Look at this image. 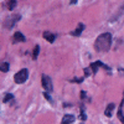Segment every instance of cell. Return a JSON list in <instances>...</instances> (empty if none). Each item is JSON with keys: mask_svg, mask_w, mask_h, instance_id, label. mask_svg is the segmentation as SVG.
<instances>
[{"mask_svg": "<svg viewBox=\"0 0 124 124\" xmlns=\"http://www.w3.org/2000/svg\"><path fill=\"white\" fill-rule=\"evenodd\" d=\"M114 108H116L114 103H109V104L107 106V108H106V110H104V114H106L108 118L112 117V113H113V110H114Z\"/></svg>", "mask_w": 124, "mask_h": 124, "instance_id": "52a82bcc", "label": "cell"}, {"mask_svg": "<svg viewBox=\"0 0 124 124\" xmlns=\"http://www.w3.org/2000/svg\"><path fill=\"white\" fill-rule=\"evenodd\" d=\"M81 119L82 120H86L87 119V117H86V113H85V107H81Z\"/></svg>", "mask_w": 124, "mask_h": 124, "instance_id": "2e32d148", "label": "cell"}, {"mask_svg": "<svg viewBox=\"0 0 124 124\" xmlns=\"http://www.w3.org/2000/svg\"><path fill=\"white\" fill-rule=\"evenodd\" d=\"M99 67H104L107 71H110V67H108L107 65H104V63H103V62H101V61H97V62H94V63H92V65H91L92 73H93V75H96Z\"/></svg>", "mask_w": 124, "mask_h": 124, "instance_id": "5b68a950", "label": "cell"}, {"mask_svg": "<svg viewBox=\"0 0 124 124\" xmlns=\"http://www.w3.org/2000/svg\"><path fill=\"white\" fill-rule=\"evenodd\" d=\"M14 97H13V94H10V93H6V94H5V97L3 98V102L4 103H6V102H9L10 99H13Z\"/></svg>", "mask_w": 124, "mask_h": 124, "instance_id": "9a60e30c", "label": "cell"}, {"mask_svg": "<svg viewBox=\"0 0 124 124\" xmlns=\"http://www.w3.org/2000/svg\"><path fill=\"white\" fill-rule=\"evenodd\" d=\"M25 36L21 32H15L14 34V42H24Z\"/></svg>", "mask_w": 124, "mask_h": 124, "instance_id": "9c48e42d", "label": "cell"}, {"mask_svg": "<svg viewBox=\"0 0 124 124\" xmlns=\"http://www.w3.org/2000/svg\"><path fill=\"white\" fill-rule=\"evenodd\" d=\"M123 103H124V99L122 101V103H120V107H119V109H118V113H117V116H118L119 120L122 122V124H124V116H123Z\"/></svg>", "mask_w": 124, "mask_h": 124, "instance_id": "30bf717a", "label": "cell"}, {"mask_svg": "<svg viewBox=\"0 0 124 124\" xmlns=\"http://www.w3.org/2000/svg\"><path fill=\"white\" fill-rule=\"evenodd\" d=\"M82 81H83V78H73L72 79V82H77V83H81Z\"/></svg>", "mask_w": 124, "mask_h": 124, "instance_id": "ac0fdd59", "label": "cell"}, {"mask_svg": "<svg viewBox=\"0 0 124 124\" xmlns=\"http://www.w3.org/2000/svg\"><path fill=\"white\" fill-rule=\"evenodd\" d=\"M73 120H75V116H72V114H66V116H63V118H62L61 124H71Z\"/></svg>", "mask_w": 124, "mask_h": 124, "instance_id": "8992f818", "label": "cell"}, {"mask_svg": "<svg viewBox=\"0 0 124 124\" xmlns=\"http://www.w3.org/2000/svg\"><path fill=\"white\" fill-rule=\"evenodd\" d=\"M85 30V25L83 24H78V26H77V29L75 30V31H72V32H71V35L72 36H79L81 34H82V31H83Z\"/></svg>", "mask_w": 124, "mask_h": 124, "instance_id": "ba28073f", "label": "cell"}, {"mask_svg": "<svg viewBox=\"0 0 124 124\" xmlns=\"http://www.w3.org/2000/svg\"><path fill=\"white\" fill-rule=\"evenodd\" d=\"M15 6H16V0H8V1H6V8L9 10L15 9Z\"/></svg>", "mask_w": 124, "mask_h": 124, "instance_id": "7c38bea8", "label": "cell"}, {"mask_svg": "<svg viewBox=\"0 0 124 124\" xmlns=\"http://www.w3.org/2000/svg\"><path fill=\"white\" fill-rule=\"evenodd\" d=\"M27 77H29V71L26 68H23V70H20L14 76V81L16 82V83L21 85V83H24V82L27 79Z\"/></svg>", "mask_w": 124, "mask_h": 124, "instance_id": "3957f363", "label": "cell"}, {"mask_svg": "<svg viewBox=\"0 0 124 124\" xmlns=\"http://www.w3.org/2000/svg\"><path fill=\"white\" fill-rule=\"evenodd\" d=\"M0 70H1V72H8L9 71V63L8 62H3L1 66H0Z\"/></svg>", "mask_w": 124, "mask_h": 124, "instance_id": "5bb4252c", "label": "cell"}, {"mask_svg": "<svg viewBox=\"0 0 124 124\" xmlns=\"http://www.w3.org/2000/svg\"><path fill=\"white\" fill-rule=\"evenodd\" d=\"M81 98H83V99L86 98V92H85V91H82V92H81Z\"/></svg>", "mask_w": 124, "mask_h": 124, "instance_id": "d6986e66", "label": "cell"}, {"mask_svg": "<svg viewBox=\"0 0 124 124\" xmlns=\"http://www.w3.org/2000/svg\"><path fill=\"white\" fill-rule=\"evenodd\" d=\"M44 37L48 41V42H51V44H52L54 42V41H55V35L54 34H51V32H48V31H45V32H44Z\"/></svg>", "mask_w": 124, "mask_h": 124, "instance_id": "8fae6325", "label": "cell"}, {"mask_svg": "<svg viewBox=\"0 0 124 124\" xmlns=\"http://www.w3.org/2000/svg\"><path fill=\"white\" fill-rule=\"evenodd\" d=\"M44 96H45V98H46L47 101H50L51 103H52V98H51V97L48 96V92H45V93H44Z\"/></svg>", "mask_w": 124, "mask_h": 124, "instance_id": "e0dca14e", "label": "cell"}, {"mask_svg": "<svg viewBox=\"0 0 124 124\" xmlns=\"http://www.w3.org/2000/svg\"><path fill=\"white\" fill-rule=\"evenodd\" d=\"M20 19H21V16H20L19 14L10 15L9 17L5 19V21H4V27H5V29H11V27H14Z\"/></svg>", "mask_w": 124, "mask_h": 124, "instance_id": "7a4b0ae2", "label": "cell"}, {"mask_svg": "<svg viewBox=\"0 0 124 124\" xmlns=\"http://www.w3.org/2000/svg\"><path fill=\"white\" fill-rule=\"evenodd\" d=\"M110 46H112V34L109 32L99 35L94 41V48L98 52H107V51H109Z\"/></svg>", "mask_w": 124, "mask_h": 124, "instance_id": "6da1fadb", "label": "cell"}, {"mask_svg": "<svg viewBox=\"0 0 124 124\" xmlns=\"http://www.w3.org/2000/svg\"><path fill=\"white\" fill-rule=\"evenodd\" d=\"M39 52H40V46H39V45H36V46H35V48H34V52H32V58H34V60H36V58H37Z\"/></svg>", "mask_w": 124, "mask_h": 124, "instance_id": "4fadbf2b", "label": "cell"}, {"mask_svg": "<svg viewBox=\"0 0 124 124\" xmlns=\"http://www.w3.org/2000/svg\"><path fill=\"white\" fill-rule=\"evenodd\" d=\"M71 3H72V4H76V3H77V0H71Z\"/></svg>", "mask_w": 124, "mask_h": 124, "instance_id": "ffe728a7", "label": "cell"}, {"mask_svg": "<svg viewBox=\"0 0 124 124\" xmlns=\"http://www.w3.org/2000/svg\"><path fill=\"white\" fill-rule=\"evenodd\" d=\"M41 85H42V87L45 88L46 92L52 91V81H51V78L48 76L42 75V77H41Z\"/></svg>", "mask_w": 124, "mask_h": 124, "instance_id": "277c9868", "label": "cell"}]
</instances>
